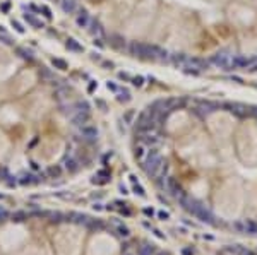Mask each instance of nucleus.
<instances>
[{
    "label": "nucleus",
    "instance_id": "f03ea898",
    "mask_svg": "<svg viewBox=\"0 0 257 255\" xmlns=\"http://www.w3.org/2000/svg\"><path fill=\"white\" fill-rule=\"evenodd\" d=\"M231 58H233V53L231 51H228V50H221V51H218L213 55V58L211 62L213 63H216L219 69H225V70H231Z\"/></svg>",
    "mask_w": 257,
    "mask_h": 255
},
{
    "label": "nucleus",
    "instance_id": "cd10ccee",
    "mask_svg": "<svg viewBox=\"0 0 257 255\" xmlns=\"http://www.w3.org/2000/svg\"><path fill=\"white\" fill-rule=\"evenodd\" d=\"M88 228H91V229H103V223H99V221H93V219H89V223Z\"/></svg>",
    "mask_w": 257,
    "mask_h": 255
},
{
    "label": "nucleus",
    "instance_id": "de8ad7c7",
    "mask_svg": "<svg viewBox=\"0 0 257 255\" xmlns=\"http://www.w3.org/2000/svg\"><path fill=\"white\" fill-rule=\"evenodd\" d=\"M93 207H94L96 211H101V209H103V207H101V204H94V206H93Z\"/></svg>",
    "mask_w": 257,
    "mask_h": 255
},
{
    "label": "nucleus",
    "instance_id": "5701e85b",
    "mask_svg": "<svg viewBox=\"0 0 257 255\" xmlns=\"http://www.w3.org/2000/svg\"><path fill=\"white\" fill-rule=\"evenodd\" d=\"M134 117H136V111H134V110H128L127 113L124 115V122H125L127 125H132V123H134Z\"/></svg>",
    "mask_w": 257,
    "mask_h": 255
},
{
    "label": "nucleus",
    "instance_id": "49530a36",
    "mask_svg": "<svg viewBox=\"0 0 257 255\" xmlns=\"http://www.w3.org/2000/svg\"><path fill=\"white\" fill-rule=\"evenodd\" d=\"M120 192H122V194H128V192H127V188H125V187H124V185L120 187Z\"/></svg>",
    "mask_w": 257,
    "mask_h": 255
},
{
    "label": "nucleus",
    "instance_id": "c756f323",
    "mask_svg": "<svg viewBox=\"0 0 257 255\" xmlns=\"http://www.w3.org/2000/svg\"><path fill=\"white\" fill-rule=\"evenodd\" d=\"M41 12H43V16L46 17V19H51L53 16H51V10H50V7H46V5H41Z\"/></svg>",
    "mask_w": 257,
    "mask_h": 255
},
{
    "label": "nucleus",
    "instance_id": "4be33fe9",
    "mask_svg": "<svg viewBox=\"0 0 257 255\" xmlns=\"http://www.w3.org/2000/svg\"><path fill=\"white\" fill-rule=\"evenodd\" d=\"M134 156H136V159H139V161L144 159V156H146V147L142 146V144L137 146V147H136V151H134Z\"/></svg>",
    "mask_w": 257,
    "mask_h": 255
},
{
    "label": "nucleus",
    "instance_id": "7ed1b4c3",
    "mask_svg": "<svg viewBox=\"0 0 257 255\" xmlns=\"http://www.w3.org/2000/svg\"><path fill=\"white\" fill-rule=\"evenodd\" d=\"M257 60L254 57H245V55H233L231 58V67L230 69H250L256 65Z\"/></svg>",
    "mask_w": 257,
    "mask_h": 255
},
{
    "label": "nucleus",
    "instance_id": "c03bdc74",
    "mask_svg": "<svg viewBox=\"0 0 257 255\" xmlns=\"http://www.w3.org/2000/svg\"><path fill=\"white\" fill-rule=\"evenodd\" d=\"M119 77H120V79H127V80H128V79H132V77H128V74H124V72H120Z\"/></svg>",
    "mask_w": 257,
    "mask_h": 255
},
{
    "label": "nucleus",
    "instance_id": "2eb2a0df",
    "mask_svg": "<svg viewBox=\"0 0 257 255\" xmlns=\"http://www.w3.org/2000/svg\"><path fill=\"white\" fill-rule=\"evenodd\" d=\"M141 140H142V146H154V144L159 142V139L156 137V135H151V132H149V134H144V135L141 137Z\"/></svg>",
    "mask_w": 257,
    "mask_h": 255
},
{
    "label": "nucleus",
    "instance_id": "e433bc0d",
    "mask_svg": "<svg viewBox=\"0 0 257 255\" xmlns=\"http://www.w3.org/2000/svg\"><path fill=\"white\" fill-rule=\"evenodd\" d=\"M5 217H9V212L5 209H0V219H5Z\"/></svg>",
    "mask_w": 257,
    "mask_h": 255
},
{
    "label": "nucleus",
    "instance_id": "c9c22d12",
    "mask_svg": "<svg viewBox=\"0 0 257 255\" xmlns=\"http://www.w3.org/2000/svg\"><path fill=\"white\" fill-rule=\"evenodd\" d=\"M0 9H2V12H5V14H7V12H9V9H10V4H9V2L2 4V5H0Z\"/></svg>",
    "mask_w": 257,
    "mask_h": 255
},
{
    "label": "nucleus",
    "instance_id": "f257e3e1",
    "mask_svg": "<svg viewBox=\"0 0 257 255\" xmlns=\"http://www.w3.org/2000/svg\"><path fill=\"white\" fill-rule=\"evenodd\" d=\"M144 171L148 173L149 177H158L159 173H163L165 175V170H166V163H165V159L159 156V152L156 151H151L148 154V159L144 161Z\"/></svg>",
    "mask_w": 257,
    "mask_h": 255
},
{
    "label": "nucleus",
    "instance_id": "dca6fc26",
    "mask_svg": "<svg viewBox=\"0 0 257 255\" xmlns=\"http://www.w3.org/2000/svg\"><path fill=\"white\" fill-rule=\"evenodd\" d=\"M24 17H26V21L29 22L33 28H36V29H41V28H45V26H43V22H41L40 19H36V17H34L33 14H29V12H28V14H24Z\"/></svg>",
    "mask_w": 257,
    "mask_h": 255
},
{
    "label": "nucleus",
    "instance_id": "4468645a",
    "mask_svg": "<svg viewBox=\"0 0 257 255\" xmlns=\"http://www.w3.org/2000/svg\"><path fill=\"white\" fill-rule=\"evenodd\" d=\"M89 14L86 12V10H81V14L76 17V22H77V26L79 28H88V24H89Z\"/></svg>",
    "mask_w": 257,
    "mask_h": 255
},
{
    "label": "nucleus",
    "instance_id": "c85d7f7f",
    "mask_svg": "<svg viewBox=\"0 0 257 255\" xmlns=\"http://www.w3.org/2000/svg\"><path fill=\"white\" fill-rule=\"evenodd\" d=\"M130 80H132V84H134V86H137V88H141V86L144 84V77H141V76H137V77H132Z\"/></svg>",
    "mask_w": 257,
    "mask_h": 255
},
{
    "label": "nucleus",
    "instance_id": "58836bf2",
    "mask_svg": "<svg viewBox=\"0 0 257 255\" xmlns=\"http://www.w3.org/2000/svg\"><path fill=\"white\" fill-rule=\"evenodd\" d=\"M96 86H98V84H96V82H94V80H91V84H89L88 91H89V93H93V91H94V88H96Z\"/></svg>",
    "mask_w": 257,
    "mask_h": 255
},
{
    "label": "nucleus",
    "instance_id": "423d86ee",
    "mask_svg": "<svg viewBox=\"0 0 257 255\" xmlns=\"http://www.w3.org/2000/svg\"><path fill=\"white\" fill-rule=\"evenodd\" d=\"M88 120H89V113H88V111H76V113L70 117L72 125H76V127H84V125L88 123Z\"/></svg>",
    "mask_w": 257,
    "mask_h": 255
},
{
    "label": "nucleus",
    "instance_id": "bb28decb",
    "mask_svg": "<svg viewBox=\"0 0 257 255\" xmlns=\"http://www.w3.org/2000/svg\"><path fill=\"white\" fill-rule=\"evenodd\" d=\"M60 173H62V170H60V166H51V168H48V175L51 178H59L60 177Z\"/></svg>",
    "mask_w": 257,
    "mask_h": 255
},
{
    "label": "nucleus",
    "instance_id": "473e14b6",
    "mask_svg": "<svg viewBox=\"0 0 257 255\" xmlns=\"http://www.w3.org/2000/svg\"><path fill=\"white\" fill-rule=\"evenodd\" d=\"M113 39H115V41H113V45H115L117 48H124V46H125V45H122V43H120V41H124V38H122V36H113Z\"/></svg>",
    "mask_w": 257,
    "mask_h": 255
},
{
    "label": "nucleus",
    "instance_id": "ddd939ff",
    "mask_svg": "<svg viewBox=\"0 0 257 255\" xmlns=\"http://www.w3.org/2000/svg\"><path fill=\"white\" fill-rule=\"evenodd\" d=\"M60 5H62V10L67 12V14H72L76 7H77V2L76 0H60Z\"/></svg>",
    "mask_w": 257,
    "mask_h": 255
},
{
    "label": "nucleus",
    "instance_id": "6e6552de",
    "mask_svg": "<svg viewBox=\"0 0 257 255\" xmlns=\"http://www.w3.org/2000/svg\"><path fill=\"white\" fill-rule=\"evenodd\" d=\"M194 216L199 217V219H201V221H204V223H213V214H211V211H209L204 204L199 207V211L194 214Z\"/></svg>",
    "mask_w": 257,
    "mask_h": 255
},
{
    "label": "nucleus",
    "instance_id": "1a4fd4ad",
    "mask_svg": "<svg viewBox=\"0 0 257 255\" xmlns=\"http://www.w3.org/2000/svg\"><path fill=\"white\" fill-rule=\"evenodd\" d=\"M65 48L69 50V51H76V53H82L84 51V46L81 45L79 41H76L74 38H69L65 41Z\"/></svg>",
    "mask_w": 257,
    "mask_h": 255
},
{
    "label": "nucleus",
    "instance_id": "f3484780",
    "mask_svg": "<svg viewBox=\"0 0 257 255\" xmlns=\"http://www.w3.org/2000/svg\"><path fill=\"white\" fill-rule=\"evenodd\" d=\"M154 254V246L153 245H148V243H144V245L139 248L137 255H153Z\"/></svg>",
    "mask_w": 257,
    "mask_h": 255
},
{
    "label": "nucleus",
    "instance_id": "39448f33",
    "mask_svg": "<svg viewBox=\"0 0 257 255\" xmlns=\"http://www.w3.org/2000/svg\"><path fill=\"white\" fill-rule=\"evenodd\" d=\"M81 135L89 142H94V140H98V128L91 127V125H84V127H81Z\"/></svg>",
    "mask_w": 257,
    "mask_h": 255
},
{
    "label": "nucleus",
    "instance_id": "2f4dec72",
    "mask_svg": "<svg viewBox=\"0 0 257 255\" xmlns=\"http://www.w3.org/2000/svg\"><path fill=\"white\" fill-rule=\"evenodd\" d=\"M50 217H51V221H53V223H60L64 216H62L60 212H51V214H50Z\"/></svg>",
    "mask_w": 257,
    "mask_h": 255
},
{
    "label": "nucleus",
    "instance_id": "a18cd8bd",
    "mask_svg": "<svg viewBox=\"0 0 257 255\" xmlns=\"http://www.w3.org/2000/svg\"><path fill=\"white\" fill-rule=\"evenodd\" d=\"M183 255H194V252L192 250H188V248H183V252H182Z\"/></svg>",
    "mask_w": 257,
    "mask_h": 255
},
{
    "label": "nucleus",
    "instance_id": "9b49d317",
    "mask_svg": "<svg viewBox=\"0 0 257 255\" xmlns=\"http://www.w3.org/2000/svg\"><path fill=\"white\" fill-rule=\"evenodd\" d=\"M64 166H65V170H69L70 173H74V171L79 170V161L76 157H65L64 159Z\"/></svg>",
    "mask_w": 257,
    "mask_h": 255
},
{
    "label": "nucleus",
    "instance_id": "0eeeda50",
    "mask_svg": "<svg viewBox=\"0 0 257 255\" xmlns=\"http://www.w3.org/2000/svg\"><path fill=\"white\" fill-rule=\"evenodd\" d=\"M216 108H218V106L214 105V103H209V101H208V103H201L197 108H196V113H199L201 117H204V115L208 117V115H211V113H214Z\"/></svg>",
    "mask_w": 257,
    "mask_h": 255
},
{
    "label": "nucleus",
    "instance_id": "ea45409f",
    "mask_svg": "<svg viewBox=\"0 0 257 255\" xmlns=\"http://www.w3.org/2000/svg\"><path fill=\"white\" fill-rule=\"evenodd\" d=\"M0 177L9 178V175H7V170H5V168H0Z\"/></svg>",
    "mask_w": 257,
    "mask_h": 255
},
{
    "label": "nucleus",
    "instance_id": "9d476101",
    "mask_svg": "<svg viewBox=\"0 0 257 255\" xmlns=\"http://www.w3.org/2000/svg\"><path fill=\"white\" fill-rule=\"evenodd\" d=\"M88 31L93 36H103V28H101V24H99L98 21H89Z\"/></svg>",
    "mask_w": 257,
    "mask_h": 255
},
{
    "label": "nucleus",
    "instance_id": "a211bd4d",
    "mask_svg": "<svg viewBox=\"0 0 257 255\" xmlns=\"http://www.w3.org/2000/svg\"><path fill=\"white\" fill-rule=\"evenodd\" d=\"M10 217H12V221H14V223H22V221H26V219H28V214H26L24 211H17V212H14Z\"/></svg>",
    "mask_w": 257,
    "mask_h": 255
},
{
    "label": "nucleus",
    "instance_id": "a878e982",
    "mask_svg": "<svg viewBox=\"0 0 257 255\" xmlns=\"http://www.w3.org/2000/svg\"><path fill=\"white\" fill-rule=\"evenodd\" d=\"M245 231H247V233H252V235H256V233H257V224L254 223V221H247V223H245Z\"/></svg>",
    "mask_w": 257,
    "mask_h": 255
},
{
    "label": "nucleus",
    "instance_id": "aec40b11",
    "mask_svg": "<svg viewBox=\"0 0 257 255\" xmlns=\"http://www.w3.org/2000/svg\"><path fill=\"white\" fill-rule=\"evenodd\" d=\"M51 63H53V67L55 69H60V70H67L69 69V65H67V62L62 58H53L51 60Z\"/></svg>",
    "mask_w": 257,
    "mask_h": 255
},
{
    "label": "nucleus",
    "instance_id": "4c0bfd02",
    "mask_svg": "<svg viewBox=\"0 0 257 255\" xmlns=\"http://www.w3.org/2000/svg\"><path fill=\"white\" fill-rule=\"evenodd\" d=\"M158 216L161 217V219H168L170 214H168V212H165V211H161V212H158Z\"/></svg>",
    "mask_w": 257,
    "mask_h": 255
},
{
    "label": "nucleus",
    "instance_id": "f704fd0d",
    "mask_svg": "<svg viewBox=\"0 0 257 255\" xmlns=\"http://www.w3.org/2000/svg\"><path fill=\"white\" fill-rule=\"evenodd\" d=\"M106 88H108L110 89V91H113V93H117V91H119V86H117V84H115V82H111V80H108V82H106Z\"/></svg>",
    "mask_w": 257,
    "mask_h": 255
},
{
    "label": "nucleus",
    "instance_id": "20e7f679",
    "mask_svg": "<svg viewBox=\"0 0 257 255\" xmlns=\"http://www.w3.org/2000/svg\"><path fill=\"white\" fill-rule=\"evenodd\" d=\"M208 65H209L208 60L199 58V57H185V62H183V67H192V69L199 70V72L206 70Z\"/></svg>",
    "mask_w": 257,
    "mask_h": 255
},
{
    "label": "nucleus",
    "instance_id": "8fccbe9b",
    "mask_svg": "<svg viewBox=\"0 0 257 255\" xmlns=\"http://www.w3.org/2000/svg\"><path fill=\"white\" fill-rule=\"evenodd\" d=\"M0 199H4V195H2V194H0Z\"/></svg>",
    "mask_w": 257,
    "mask_h": 255
},
{
    "label": "nucleus",
    "instance_id": "6ab92c4d",
    "mask_svg": "<svg viewBox=\"0 0 257 255\" xmlns=\"http://www.w3.org/2000/svg\"><path fill=\"white\" fill-rule=\"evenodd\" d=\"M117 94H119V96H117V99H119V101H124V103L130 101V93H128L127 89H119V91H117Z\"/></svg>",
    "mask_w": 257,
    "mask_h": 255
},
{
    "label": "nucleus",
    "instance_id": "72a5a7b5",
    "mask_svg": "<svg viewBox=\"0 0 257 255\" xmlns=\"http://www.w3.org/2000/svg\"><path fill=\"white\" fill-rule=\"evenodd\" d=\"M119 235L120 236H128L130 231H128V228H125V226H119Z\"/></svg>",
    "mask_w": 257,
    "mask_h": 255
},
{
    "label": "nucleus",
    "instance_id": "f8f14e48",
    "mask_svg": "<svg viewBox=\"0 0 257 255\" xmlns=\"http://www.w3.org/2000/svg\"><path fill=\"white\" fill-rule=\"evenodd\" d=\"M69 221H74V223H77V224H88L89 223V217L86 216V214H79V212H70L69 214Z\"/></svg>",
    "mask_w": 257,
    "mask_h": 255
},
{
    "label": "nucleus",
    "instance_id": "393cba45",
    "mask_svg": "<svg viewBox=\"0 0 257 255\" xmlns=\"http://www.w3.org/2000/svg\"><path fill=\"white\" fill-rule=\"evenodd\" d=\"M17 53H19L22 58H26V60H33V58H34L33 53H31L29 50H26V48H17Z\"/></svg>",
    "mask_w": 257,
    "mask_h": 255
},
{
    "label": "nucleus",
    "instance_id": "412c9836",
    "mask_svg": "<svg viewBox=\"0 0 257 255\" xmlns=\"http://www.w3.org/2000/svg\"><path fill=\"white\" fill-rule=\"evenodd\" d=\"M19 182L22 183V185H28V183H38L40 180H38V178L34 177V175H24V177L21 178Z\"/></svg>",
    "mask_w": 257,
    "mask_h": 255
},
{
    "label": "nucleus",
    "instance_id": "09e8293b",
    "mask_svg": "<svg viewBox=\"0 0 257 255\" xmlns=\"http://www.w3.org/2000/svg\"><path fill=\"white\" fill-rule=\"evenodd\" d=\"M158 255H168V254H158Z\"/></svg>",
    "mask_w": 257,
    "mask_h": 255
},
{
    "label": "nucleus",
    "instance_id": "79ce46f5",
    "mask_svg": "<svg viewBox=\"0 0 257 255\" xmlns=\"http://www.w3.org/2000/svg\"><path fill=\"white\" fill-rule=\"evenodd\" d=\"M144 214H146V216H153V214H154V211H153V209H149V207H146V209H144Z\"/></svg>",
    "mask_w": 257,
    "mask_h": 255
},
{
    "label": "nucleus",
    "instance_id": "b1692460",
    "mask_svg": "<svg viewBox=\"0 0 257 255\" xmlns=\"http://www.w3.org/2000/svg\"><path fill=\"white\" fill-rule=\"evenodd\" d=\"M10 24H12V28H14V29L17 31V33H19V34H24V33H26V29H24V26H22V24H21L19 21L12 19V21H10Z\"/></svg>",
    "mask_w": 257,
    "mask_h": 255
},
{
    "label": "nucleus",
    "instance_id": "7c9ffc66",
    "mask_svg": "<svg viewBox=\"0 0 257 255\" xmlns=\"http://www.w3.org/2000/svg\"><path fill=\"white\" fill-rule=\"evenodd\" d=\"M134 192H136V194H139L141 197H146V192H144V188H142L141 185H137V183H134Z\"/></svg>",
    "mask_w": 257,
    "mask_h": 255
},
{
    "label": "nucleus",
    "instance_id": "a19ab883",
    "mask_svg": "<svg viewBox=\"0 0 257 255\" xmlns=\"http://www.w3.org/2000/svg\"><path fill=\"white\" fill-rule=\"evenodd\" d=\"M240 255H254V252H250V250H247V248H242Z\"/></svg>",
    "mask_w": 257,
    "mask_h": 255
},
{
    "label": "nucleus",
    "instance_id": "37998d69",
    "mask_svg": "<svg viewBox=\"0 0 257 255\" xmlns=\"http://www.w3.org/2000/svg\"><path fill=\"white\" fill-rule=\"evenodd\" d=\"M153 233H154V235L158 236V238H165V235H163V233H161L159 229H153Z\"/></svg>",
    "mask_w": 257,
    "mask_h": 255
}]
</instances>
